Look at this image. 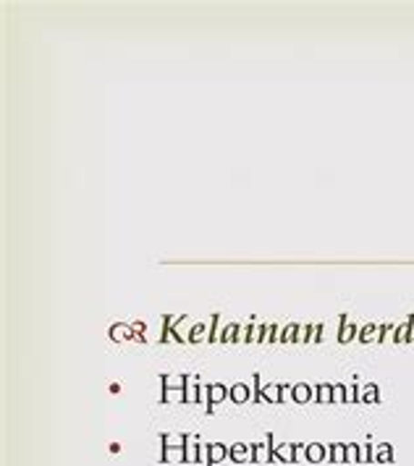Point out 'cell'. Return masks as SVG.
I'll use <instances>...</instances> for the list:
<instances>
[{"instance_id": "obj_19", "label": "cell", "mask_w": 414, "mask_h": 466, "mask_svg": "<svg viewBox=\"0 0 414 466\" xmlns=\"http://www.w3.org/2000/svg\"><path fill=\"white\" fill-rule=\"evenodd\" d=\"M237 333H239V322H228L223 331V343H237Z\"/></svg>"}, {"instance_id": "obj_25", "label": "cell", "mask_w": 414, "mask_h": 466, "mask_svg": "<svg viewBox=\"0 0 414 466\" xmlns=\"http://www.w3.org/2000/svg\"><path fill=\"white\" fill-rule=\"evenodd\" d=\"M273 335H276V325H265V331H262V343H273Z\"/></svg>"}, {"instance_id": "obj_24", "label": "cell", "mask_w": 414, "mask_h": 466, "mask_svg": "<svg viewBox=\"0 0 414 466\" xmlns=\"http://www.w3.org/2000/svg\"><path fill=\"white\" fill-rule=\"evenodd\" d=\"M320 333H323V328H320V325H309V335H307V341H309V343H320Z\"/></svg>"}, {"instance_id": "obj_17", "label": "cell", "mask_w": 414, "mask_h": 466, "mask_svg": "<svg viewBox=\"0 0 414 466\" xmlns=\"http://www.w3.org/2000/svg\"><path fill=\"white\" fill-rule=\"evenodd\" d=\"M187 380L189 378H184V375H163L160 382H163V388H184Z\"/></svg>"}, {"instance_id": "obj_8", "label": "cell", "mask_w": 414, "mask_h": 466, "mask_svg": "<svg viewBox=\"0 0 414 466\" xmlns=\"http://www.w3.org/2000/svg\"><path fill=\"white\" fill-rule=\"evenodd\" d=\"M249 399H252V391H249L247 382H234L231 385V401L234 403H247Z\"/></svg>"}, {"instance_id": "obj_20", "label": "cell", "mask_w": 414, "mask_h": 466, "mask_svg": "<svg viewBox=\"0 0 414 466\" xmlns=\"http://www.w3.org/2000/svg\"><path fill=\"white\" fill-rule=\"evenodd\" d=\"M262 331H265V325H262V322H252V333H249V343H262Z\"/></svg>"}, {"instance_id": "obj_30", "label": "cell", "mask_w": 414, "mask_h": 466, "mask_svg": "<svg viewBox=\"0 0 414 466\" xmlns=\"http://www.w3.org/2000/svg\"><path fill=\"white\" fill-rule=\"evenodd\" d=\"M347 396V391L344 388H333V401H341Z\"/></svg>"}, {"instance_id": "obj_15", "label": "cell", "mask_w": 414, "mask_h": 466, "mask_svg": "<svg viewBox=\"0 0 414 466\" xmlns=\"http://www.w3.org/2000/svg\"><path fill=\"white\" fill-rule=\"evenodd\" d=\"M160 461H166V464L184 461V448H163L160 451Z\"/></svg>"}, {"instance_id": "obj_22", "label": "cell", "mask_w": 414, "mask_h": 466, "mask_svg": "<svg viewBox=\"0 0 414 466\" xmlns=\"http://www.w3.org/2000/svg\"><path fill=\"white\" fill-rule=\"evenodd\" d=\"M249 333H252V325H249V322L239 325V333H237V343H249Z\"/></svg>"}, {"instance_id": "obj_13", "label": "cell", "mask_w": 414, "mask_h": 466, "mask_svg": "<svg viewBox=\"0 0 414 466\" xmlns=\"http://www.w3.org/2000/svg\"><path fill=\"white\" fill-rule=\"evenodd\" d=\"M231 396V388H226V385H220V382H213L210 385V403L216 406V403H223V399H228Z\"/></svg>"}, {"instance_id": "obj_16", "label": "cell", "mask_w": 414, "mask_h": 466, "mask_svg": "<svg viewBox=\"0 0 414 466\" xmlns=\"http://www.w3.org/2000/svg\"><path fill=\"white\" fill-rule=\"evenodd\" d=\"M328 456L326 445L315 443V445H307V461H312V464H318V461H323Z\"/></svg>"}, {"instance_id": "obj_10", "label": "cell", "mask_w": 414, "mask_h": 466, "mask_svg": "<svg viewBox=\"0 0 414 466\" xmlns=\"http://www.w3.org/2000/svg\"><path fill=\"white\" fill-rule=\"evenodd\" d=\"M199 388H202V382L197 378L187 380V385H184V396H187V403H199Z\"/></svg>"}, {"instance_id": "obj_21", "label": "cell", "mask_w": 414, "mask_h": 466, "mask_svg": "<svg viewBox=\"0 0 414 466\" xmlns=\"http://www.w3.org/2000/svg\"><path fill=\"white\" fill-rule=\"evenodd\" d=\"M297 333H299V325H286L284 343H297Z\"/></svg>"}, {"instance_id": "obj_3", "label": "cell", "mask_w": 414, "mask_h": 466, "mask_svg": "<svg viewBox=\"0 0 414 466\" xmlns=\"http://www.w3.org/2000/svg\"><path fill=\"white\" fill-rule=\"evenodd\" d=\"M260 401L265 403H281V382H262L260 380Z\"/></svg>"}, {"instance_id": "obj_18", "label": "cell", "mask_w": 414, "mask_h": 466, "mask_svg": "<svg viewBox=\"0 0 414 466\" xmlns=\"http://www.w3.org/2000/svg\"><path fill=\"white\" fill-rule=\"evenodd\" d=\"M226 325H228V322H223V317L216 314V325H213V338H210V343H220V341H223V331H226Z\"/></svg>"}, {"instance_id": "obj_1", "label": "cell", "mask_w": 414, "mask_h": 466, "mask_svg": "<svg viewBox=\"0 0 414 466\" xmlns=\"http://www.w3.org/2000/svg\"><path fill=\"white\" fill-rule=\"evenodd\" d=\"M213 325H216V314L210 317V320H202V322H195L192 325V331H189V338H187V343H210V338H213Z\"/></svg>"}, {"instance_id": "obj_27", "label": "cell", "mask_w": 414, "mask_h": 466, "mask_svg": "<svg viewBox=\"0 0 414 466\" xmlns=\"http://www.w3.org/2000/svg\"><path fill=\"white\" fill-rule=\"evenodd\" d=\"M344 456H347V453H344V448H341V445L330 448V459H333V461H341Z\"/></svg>"}, {"instance_id": "obj_11", "label": "cell", "mask_w": 414, "mask_h": 466, "mask_svg": "<svg viewBox=\"0 0 414 466\" xmlns=\"http://www.w3.org/2000/svg\"><path fill=\"white\" fill-rule=\"evenodd\" d=\"M228 456H231V448H226L223 443H210V464H220V461L228 459Z\"/></svg>"}, {"instance_id": "obj_28", "label": "cell", "mask_w": 414, "mask_h": 466, "mask_svg": "<svg viewBox=\"0 0 414 466\" xmlns=\"http://www.w3.org/2000/svg\"><path fill=\"white\" fill-rule=\"evenodd\" d=\"M309 335V325H299V333H297V343H307L305 338Z\"/></svg>"}, {"instance_id": "obj_4", "label": "cell", "mask_w": 414, "mask_h": 466, "mask_svg": "<svg viewBox=\"0 0 414 466\" xmlns=\"http://www.w3.org/2000/svg\"><path fill=\"white\" fill-rule=\"evenodd\" d=\"M231 459H234L237 464H247V461H255V445H244V443L231 445Z\"/></svg>"}, {"instance_id": "obj_12", "label": "cell", "mask_w": 414, "mask_h": 466, "mask_svg": "<svg viewBox=\"0 0 414 466\" xmlns=\"http://www.w3.org/2000/svg\"><path fill=\"white\" fill-rule=\"evenodd\" d=\"M160 443H163V448H184L187 445V435L166 432V435H160Z\"/></svg>"}, {"instance_id": "obj_9", "label": "cell", "mask_w": 414, "mask_h": 466, "mask_svg": "<svg viewBox=\"0 0 414 466\" xmlns=\"http://www.w3.org/2000/svg\"><path fill=\"white\" fill-rule=\"evenodd\" d=\"M273 459L276 461H281V464H291L294 461V445L281 443L273 448Z\"/></svg>"}, {"instance_id": "obj_6", "label": "cell", "mask_w": 414, "mask_h": 466, "mask_svg": "<svg viewBox=\"0 0 414 466\" xmlns=\"http://www.w3.org/2000/svg\"><path fill=\"white\" fill-rule=\"evenodd\" d=\"M134 325H124V322H118V325H113L110 328V341H116V343H121V341H134Z\"/></svg>"}, {"instance_id": "obj_7", "label": "cell", "mask_w": 414, "mask_h": 466, "mask_svg": "<svg viewBox=\"0 0 414 466\" xmlns=\"http://www.w3.org/2000/svg\"><path fill=\"white\" fill-rule=\"evenodd\" d=\"M315 396H318V388H312V385H307V382L294 385V401H297V403H309V401H315Z\"/></svg>"}, {"instance_id": "obj_23", "label": "cell", "mask_w": 414, "mask_h": 466, "mask_svg": "<svg viewBox=\"0 0 414 466\" xmlns=\"http://www.w3.org/2000/svg\"><path fill=\"white\" fill-rule=\"evenodd\" d=\"M330 399H333V388L320 385V388H318V401H320V403H328Z\"/></svg>"}, {"instance_id": "obj_2", "label": "cell", "mask_w": 414, "mask_h": 466, "mask_svg": "<svg viewBox=\"0 0 414 466\" xmlns=\"http://www.w3.org/2000/svg\"><path fill=\"white\" fill-rule=\"evenodd\" d=\"M273 435H265V443H255V461L257 464H268V461H273Z\"/></svg>"}, {"instance_id": "obj_26", "label": "cell", "mask_w": 414, "mask_h": 466, "mask_svg": "<svg viewBox=\"0 0 414 466\" xmlns=\"http://www.w3.org/2000/svg\"><path fill=\"white\" fill-rule=\"evenodd\" d=\"M307 448L305 445H294V461H305Z\"/></svg>"}, {"instance_id": "obj_5", "label": "cell", "mask_w": 414, "mask_h": 466, "mask_svg": "<svg viewBox=\"0 0 414 466\" xmlns=\"http://www.w3.org/2000/svg\"><path fill=\"white\" fill-rule=\"evenodd\" d=\"M199 438L197 435H187V445H184V461L187 464H199Z\"/></svg>"}, {"instance_id": "obj_14", "label": "cell", "mask_w": 414, "mask_h": 466, "mask_svg": "<svg viewBox=\"0 0 414 466\" xmlns=\"http://www.w3.org/2000/svg\"><path fill=\"white\" fill-rule=\"evenodd\" d=\"M163 403H187L184 388H163Z\"/></svg>"}, {"instance_id": "obj_29", "label": "cell", "mask_w": 414, "mask_h": 466, "mask_svg": "<svg viewBox=\"0 0 414 466\" xmlns=\"http://www.w3.org/2000/svg\"><path fill=\"white\" fill-rule=\"evenodd\" d=\"M351 333H354V328H351L349 322H344V331H341V343H347L351 338Z\"/></svg>"}]
</instances>
